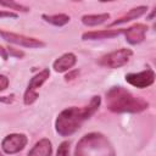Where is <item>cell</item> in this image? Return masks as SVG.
Returning <instances> with one entry per match:
<instances>
[{
    "mask_svg": "<svg viewBox=\"0 0 156 156\" xmlns=\"http://www.w3.org/2000/svg\"><path fill=\"white\" fill-rule=\"evenodd\" d=\"M38 98H39L38 91L32 90V89H26L24 95H23V102L26 105H32L34 101H37Z\"/></svg>",
    "mask_w": 156,
    "mask_h": 156,
    "instance_id": "cell-17",
    "label": "cell"
},
{
    "mask_svg": "<svg viewBox=\"0 0 156 156\" xmlns=\"http://www.w3.org/2000/svg\"><path fill=\"white\" fill-rule=\"evenodd\" d=\"M146 12H147V6H136V7H133V9H130L126 15H123L122 17L117 18L116 21H113V22L110 24V27L130 22V21H133V20H136V18L141 17V16L145 15Z\"/></svg>",
    "mask_w": 156,
    "mask_h": 156,
    "instance_id": "cell-11",
    "label": "cell"
},
{
    "mask_svg": "<svg viewBox=\"0 0 156 156\" xmlns=\"http://www.w3.org/2000/svg\"><path fill=\"white\" fill-rule=\"evenodd\" d=\"M110 18V13H98V15H84L82 16V23L87 27H95L105 23Z\"/></svg>",
    "mask_w": 156,
    "mask_h": 156,
    "instance_id": "cell-13",
    "label": "cell"
},
{
    "mask_svg": "<svg viewBox=\"0 0 156 156\" xmlns=\"http://www.w3.org/2000/svg\"><path fill=\"white\" fill-rule=\"evenodd\" d=\"M0 37L6 40L7 43L11 44H16L20 46H24V48H30V49H35V48H44L45 43L37 39V38H32V37H26L22 34H17V33H12V32H7V30H1L0 29Z\"/></svg>",
    "mask_w": 156,
    "mask_h": 156,
    "instance_id": "cell-5",
    "label": "cell"
},
{
    "mask_svg": "<svg viewBox=\"0 0 156 156\" xmlns=\"http://www.w3.org/2000/svg\"><path fill=\"white\" fill-rule=\"evenodd\" d=\"M74 156H116L111 141L101 133H88L77 143Z\"/></svg>",
    "mask_w": 156,
    "mask_h": 156,
    "instance_id": "cell-3",
    "label": "cell"
},
{
    "mask_svg": "<svg viewBox=\"0 0 156 156\" xmlns=\"http://www.w3.org/2000/svg\"><path fill=\"white\" fill-rule=\"evenodd\" d=\"M155 12H156V11H155V10H152V12L150 13V16H149V18H147V20H152V18H154V15H155Z\"/></svg>",
    "mask_w": 156,
    "mask_h": 156,
    "instance_id": "cell-25",
    "label": "cell"
},
{
    "mask_svg": "<svg viewBox=\"0 0 156 156\" xmlns=\"http://www.w3.org/2000/svg\"><path fill=\"white\" fill-rule=\"evenodd\" d=\"M123 33V29H102V30H91L82 34V40H100V39H111Z\"/></svg>",
    "mask_w": 156,
    "mask_h": 156,
    "instance_id": "cell-10",
    "label": "cell"
},
{
    "mask_svg": "<svg viewBox=\"0 0 156 156\" xmlns=\"http://www.w3.org/2000/svg\"><path fill=\"white\" fill-rule=\"evenodd\" d=\"M147 30V26L144 23H135L133 26H130L127 29H123L124 37L127 43H129L130 45H136L139 43H141L145 39V33Z\"/></svg>",
    "mask_w": 156,
    "mask_h": 156,
    "instance_id": "cell-8",
    "label": "cell"
},
{
    "mask_svg": "<svg viewBox=\"0 0 156 156\" xmlns=\"http://www.w3.org/2000/svg\"><path fill=\"white\" fill-rule=\"evenodd\" d=\"M76 63H77V56L73 52H66L54 61L52 68L57 73H63L66 71H69Z\"/></svg>",
    "mask_w": 156,
    "mask_h": 156,
    "instance_id": "cell-9",
    "label": "cell"
},
{
    "mask_svg": "<svg viewBox=\"0 0 156 156\" xmlns=\"http://www.w3.org/2000/svg\"><path fill=\"white\" fill-rule=\"evenodd\" d=\"M28 139L24 134H20V133H12L6 135L2 141H1V149L4 150L5 154L9 155H13L17 154L20 151H22L24 149V146L27 145Z\"/></svg>",
    "mask_w": 156,
    "mask_h": 156,
    "instance_id": "cell-6",
    "label": "cell"
},
{
    "mask_svg": "<svg viewBox=\"0 0 156 156\" xmlns=\"http://www.w3.org/2000/svg\"><path fill=\"white\" fill-rule=\"evenodd\" d=\"M13 96V95H12ZM12 96H2V98H0V101H5V102H11L12 101V99H10V98H12Z\"/></svg>",
    "mask_w": 156,
    "mask_h": 156,
    "instance_id": "cell-24",
    "label": "cell"
},
{
    "mask_svg": "<svg viewBox=\"0 0 156 156\" xmlns=\"http://www.w3.org/2000/svg\"><path fill=\"white\" fill-rule=\"evenodd\" d=\"M17 13L12 11H0V18H16Z\"/></svg>",
    "mask_w": 156,
    "mask_h": 156,
    "instance_id": "cell-21",
    "label": "cell"
},
{
    "mask_svg": "<svg viewBox=\"0 0 156 156\" xmlns=\"http://www.w3.org/2000/svg\"><path fill=\"white\" fill-rule=\"evenodd\" d=\"M49 77H50V71H49L48 68H44L43 71H40L38 74H35V76L29 80L27 89H32V90H35V91H37V89L40 88V87L44 84V82H46V79H48Z\"/></svg>",
    "mask_w": 156,
    "mask_h": 156,
    "instance_id": "cell-14",
    "label": "cell"
},
{
    "mask_svg": "<svg viewBox=\"0 0 156 156\" xmlns=\"http://www.w3.org/2000/svg\"><path fill=\"white\" fill-rule=\"evenodd\" d=\"M68 154H69V143L68 141L61 143L57 149L56 156H68Z\"/></svg>",
    "mask_w": 156,
    "mask_h": 156,
    "instance_id": "cell-18",
    "label": "cell"
},
{
    "mask_svg": "<svg viewBox=\"0 0 156 156\" xmlns=\"http://www.w3.org/2000/svg\"><path fill=\"white\" fill-rule=\"evenodd\" d=\"M9 87V78L4 74H0V91H4Z\"/></svg>",
    "mask_w": 156,
    "mask_h": 156,
    "instance_id": "cell-20",
    "label": "cell"
},
{
    "mask_svg": "<svg viewBox=\"0 0 156 156\" xmlns=\"http://www.w3.org/2000/svg\"><path fill=\"white\" fill-rule=\"evenodd\" d=\"M0 56L2 57V60H7L9 58V54H7V50L0 45Z\"/></svg>",
    "mask_w": 156,
    "mask_h": 156,
    "instance_id": "cell-22",
    "label": "cell"
},
{
    "mask_svg": "<svg viewBox=\"0 0 156 156\" xmlns=\"http://www.w3.org/2000/svg\"><path fill=\"white\" fill-rule=\"evenodd\" d=\"M133 55V51L127 48H122L118 50H115L112 52H108L104 55L99 60V65L107 67V68H119L128 63Z\"/></svg>",
    "mask_w": 156,
    "mask_h": 156,
    "instance_id": "cell-4",
    "label": "cell"
},
{
    "mask_svg": "<svg viewBox=\"0 0 156 156\" xmlns=\"http://www.w3.org/2000/svg\"><path fill=\"white\" fill-rule=\"evenodd\" d=\"M77 73H78V71H73L72 73H68V74L65 77V79H66V80H71V79H73V78H74V76H76Z\"/></svg>",
    "mask_w": 156,
    "mask_h": 156,
    "instance_id": "cell-23",
    "label": "cell"
},
{
    "mask_svg": "<svg viewBox=\"0 0 156 156\" xmlns=\"http://www.w3.org/2000/svg\"><path fill=\"white\" fill-rule=\"evenodd\" d=\"M0 6H4V7H7L10 10H15V11H20V12H28L29 11V7L22 5V4H18L16 1H2L0 0Z\"/></svg>",
    "mask_w": 156,
    "mask_h": 156,
    "instance_id": "cell-16",
    "label": "cell"
},
{
    "mask_svg": "<svg viewBox=\"0 0 156 156\" xmlns=\"http://www.w3.org/2000/svg\"><path fill=\"white\" fill-rule=\"evenodd\" d=\"M124 78H126V82L129 83L130 85L139 88V89H144L154 84L155 72L151 68H147L138 73H127Z\"/></svg>",
    "mask_w": 156,
    "mask_h": 156,
    "instance_id": "cell-7",
    "label": "cell"
},
{
    "mask_svg": "<svg viewBox=\"0 0 156 156\" xmlns=\"http://www.w3.org/2000/svg\"><path fill=\"white\" fill-rule=\"evenodd\" d=\"M106 106L116 113H139L149 107V102L123 87H112L106 91Z\"/></svg>",
    "mask_w": 156,
    "mask_h": 156,
    "instance_id": "cell-2",
    "label": "cell"
},
{
    "mask_svg": "<svg viewBox=\"0 0 156 156\" xmlns=\"http://www.w3.org/2000/svg\"><path fill=\"white\" fill-rule=\"evenodd\" d=\"M101 98L95 95L91 98L89 105L84 107H68L61 111L55 121V129L62 136H69L74 134L82 126V123L89 119L100 107Z\"/></svg>",
    "mask_w": 156,
    "mask_h": 156,
    "instance_id": "cell-1",
    "label": "cell"
},
{
    "mask_svg": "<svg viewBox=\"0 0 156 156\" xmlns=\"http://www.w3.org/2000/svg\"><path fill=\"white\" fill-rule=\"evenodd\" d=\"M6 50H7V54H9L10 56H15V57H18V58H21V57L24 56V52H23V51L16 50V49H13V48H9V49H6Z\"/></svg>",
    "mask_w": 156,
    "mask_h": 156,
    "instance_id": "cell-19",
    "label": "cell"
},
{
    "mask_svg": "<svg viewBox=\"0 0 156 156\" xmlns=\"http://www.w3.org/2000/svg\"><path fill=\"white\" fill-rule=\"evenodd\" d=\"M51 154H52L51 141L44 138L35 143V145L30 149L27 156H51Z\"/></svg>",
    "mask_w": 156,
    "mask_h": 156,
    "instance_id": "cell-12",
    "label": "cell"
},
{
    "mask_svg": "<svg viewBox=\"0 0 156 156\" xmlns=\"http://www.w3.org/2000/svg\"><path fill=\"white\" fill-rule=\"evenodd\" d=\"M45 22L56 26V27H62L69 22V16L66 13H57V15H43L41 16Z\"/></svg>",
    "mask_w": 156,
    "mask_h": 156,
    "instance_id": "cell-15",
    "label": "cell"
},
{
    "mask_svg": "<svg viewBox=\"0 0 156 156\" xmlns=\"http://www.w3.org/2000/svg\"><path fill=\"white\" fill-rule=\"evenodd\" d=\"M0 156H4V155H2V154H1V152H0Z\"/></svg>",
    "mask_w": 156,
    "mask_h": 156,
    "instance_id": "cell-26",
    "label": "cell"
}]
</instances>
